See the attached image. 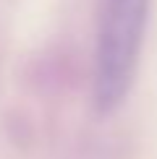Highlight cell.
<instances>
[{
  "label": "cell",
  "instance_id": "1",
  "mask_svg": "<svg viewBox=\"0 0 157 159\" xmlns=\"http://www.w3.org/2000/svg\"><path fill=\"white\" fill-rule=\"evenodd\" d=\"M149 0H102L94 47V104L113 112L126 99L139 65Z\"/></svg>",
  "mask_w": 157,
  "mask_h": 159
}]
</instances>
